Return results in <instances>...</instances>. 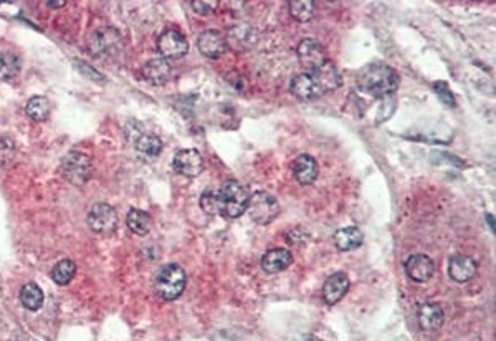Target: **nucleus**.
Instances as JSON below:
<instances>
[{"label": "nucleus", "mask_w": 496, "mask_h": 341, "mask_svg": "<svg viewBox=\"0 0 496 341\" xmlns=\"http://www.w3.org/2000/svg\"><path fill=\"white\" fill-rule=\"evenodd\" d=\"M119 44H121V37L113 28L98 30L89 38V49H91V53L96 55V57H106L109 53H116Z\"/></svg>", "instance_id": "nucleus-11"}, {"label": "nucleus", "mask_w": 496, "mask_h": 341, "mask_svg": "<svg viewBox=\"0 0 496 341\" xmlns=\"http://www.w3.org/2000/svg\"><path fill=\"white\" fill-rule=\"evenodd\" d=\"M126 224L127 229L132 234H136V236H146L152 227V219L151 216L141 211V209H131L126 216Z\"/></svg>", "instance_id": "nucleus-23"}, {"label": "nucleus", "mask_w": 496, "mask_h": 341, "mask_svg": "<svg viewBox=\"0 0 496 341\" xmlns=\"http://www.w3.org/2000/svg\"><path fill=\"white\" fill-rule=\"evenodd\" d=\"M311 75L315 76L316 83L319 85V88H321L323 93L335 91V89L339 88L341 85V76L337 73L336 67L333 65L331 62H326L321 68L311 71Z\"/></svg>", "instance_id": "nucleus-22"}, {"label": "nucleus", "mask_w": 496, "mask_h": 341, "mask_svg": "<svg viewBox=\"0 0 496 341\" xmlns=\"http://www.w3.org/2000/svg\"><path fill=\"white\" fill-rule=\"evenodd\" d=\"M200 207H202V211L209 216L219 214V198H217L215 191H204L202 195H200Z\"/></svg>", "instance_id": "nucleus-29"}, {"label": "nucleus", "mask_w": 496, "mask_h": 341, "mask_svg": "<svg viewBox=\"0 0 496 341\" xmlns=\"http://www.w3.org/2000/svg\"><path fill=\"white\" fill-rule=\"evenodd\" d=\"M76 67H78V70L83 71L85 75H88L89 80H95V78H93V76H96L98 82H101V80H103V75L98 73L95 68H91L89 65H87V63H85V62H76Z\"/></svg>", "instance_id": "nucleus-32"}, {"label": "nucleus", "mask_w": 496, "mask_h": 341, "mask_svg": "<svg viewBox=\"0 0 496 341\" xmlns=\"http://www.w3.org/2000/svg\"><path fill=\"white\" fill-rule=\"evenodd\" d=\"M62 173L71 184L83 186L87 184L93 174V164L88 155L80 151H71L63 157Z\"/></svg>", "instance_id": "nucleus-5"}, {"label": "nucleus", "mask_w": 496, "mask_h": 341, "mask_svg": "<svg viewBox=\"0 0 496 341\" xmlns=\"http://www.w3.org/2000/svg\"><path fill=\"white\" fill-rule=\"evenodd\" d=\"M143 75H144V80H146L148 83L154 85V87H161V85L168 83L170 80V75H172V67L169 65L168 60L152 58L143 67Z\"/></svg>", "instance_id": "nucleus-17"}, {"label": "nucleus", "mask_w": 496, "mask_h": 341, "mask_svg": "<svg viewBox=\"0 0 496 341\" xmlns=\"http://www.w3.org/2000/svg\"><path fill=\"white\" fill-rule=\"evenodd\" d=\"M20 73V58L15 53H0V80L8 82Z\"/></svg>", "instance_id": "nucleus-27"}, {"label": "nucleus", "mask_w": 496, "mask_h": 341, "mask_svg": "<svg viewBox=\"0 0 496 341\" xmlns=\"http://www.w3.org/2000/svg\"><path fill=\"white\" fill-rule=\"evenodd\" d=\"M187 285V275L182 267L175 263H168L157 272L156 275V292L162 300L174 301L182 295Z\"/></svg>", "instance_id": "nucleus-3"}, {"label": "nucleus", "mask_w": 496, "mask_h": 341, "mask_svg": "<svg viewBox=\"0 0 496 341\" xmlns=\"http://www.w3.org/2000/svg\"><path fill=\"white\" fill-rule=\"evenodd\" d=\"M132 143H134L136 151H138V155L143 157V159H149V161L156 159L162 151L161 139L157 138L156 134L146 133V131H143V133H141Z\"/></svg>", "instance_id": "nucleus-21"}, {"label": "nucleus", "mask_w": 496, "mask_h": 341, "mask_svg": "<svg viewBox=\"0 0 496 341\" xmlns=\"http://www.w3.org/2000/svg\"><path fill=\"white\" fill-rule=\"evenodd\" d=\"M25 113L32 121H45L50 114V101L45 96H33L27 101Z\"/></svg>", "instance_id": "nucleus-25"}, {"label": "nucleus", "mask_w": 496, "mask_h": 341, "mask_svg": "<svg viewBox=\"0 0 496 341\" xmlns=\"http://www.w3.org/2000/svg\"><path fill=\"white\" fill-rule=\"evenodd\" d=\"M191 7L194 8L195 14L211 15L215 12V8L219 7V2H215V0H213V2H211V0H209V2L207 0H199L197 2V0H195V2H191Z\"/></svg>", "instance_id": "nucleus-31"}, {"label": "nucleus", "mask_w": 496, "mask_h": 341, "mask_svg": "<svg viewBox=\"0 0 496 341\" xmlns=\"http://www.w3.org/2000/svg\"><path fill=\"white\" fill-rule=\"evenodd\" d=\"M174 169L186 177H197L204 170V157L197 149H182L174 157Z\"/></svg>", "instance_id": "nucleus-12"}, {"label": "nucleus", "mask_w": 496, "mask_h": 341, "mask_svg": "<svg viewBox=\"0 0 496 341\" xmlns=\"http://www.w3.org/2000/svg\"><path fill=\"white\" fill-rule=\"evenodd\" d=\"M247 212L250 214V219L260 225H268L276 219L280 214V204L273 198L272 194L258 191L248 199Z\"/></svg>", "instance_id": "nucleus-4"}, {"label": "nucleus", "mask_w": 496, "mask_h": 341, "mask_svg": "<svg viewBox=\"0 0 496 341\" xmlns=\"http://www.w3.org/2000/svg\"><path fill=\"white\" fill-rule=\"evenodd\" d=\"M157 50L164 58L177 60L189 52V42L179 30H166L157 38Z\"/></svg>", "instance_id": "nucleus-7"}, {"label": "nucleus", "mask_w": 496, "mask_h": 341, "mask_svg": "<svg viewBox=\"0 0 496 341\" xmlns=\"http://www.w3.org/2000/svg\"><path fill=\"white\" fill-rule=\"evenodd\" d=\"M76 274V265L73 260H60L57 265L53 267L51 270V279L57 285H67L73 280V277Z\"/></svg>", "instance_id": "nucleus-28"}, {"label": "nucleus", "mask_w": 496, "mask_h": 341, "mask_svg": "<svg viewBox=\"0 0 496 341\" xmlns=\"http://www.w3.org/2000/svg\"><path fill=\"white\" fill-rule=\"evenodd\" d=\"M293 263V255L286 249H270L262 257V268L267 274L283 272Z\"/></svg>", "instance_id": "nucleus-19"}, {"label": "nucleus", "mask_w": 496, "mask_h": 341, "mask_svg": "<svg viewBox=\"0 0 496 341\" xmlns=\"http://www.w3.org/2000/svg\"><path fill=\"white\" fill-rule=\"evenodd\" d=\"M119 219L118 212L109 204L100 202L91 207L88 214V225L93 232L100 234V236H111L114 230L118 229Z\"/></svg>", "instance_id": "nucleus-6"}, {"label": "nucleus", "mask_w": 496, "mask_h": 341, "mask_svg": "<svg viewBox=\"0 0 496 341\" xmlns=\"http://www.w3.org/2000/svg\"><path fill=\"white\" fill-rule=\"evenodd\" d=\"M20 301L30 312H37L44 305V292L37 283H27L20 290Z\"/></svg>", "instance_id": "nucleus-24"}, {"label": "nucleus", "mask_w": 496, "mask_h": 341, "mask_svg": "<svg viewBox=\"0 0 496 341\" xmlns=\"http://www.w3.org/2000/svg\"><path fill=\"white\" fill-rule=\"evenodd\" d=\"M46 6H48L50 8H58V7L67 6V2H48V3H46Z\"/></svg>", "instance_id": "nucleus-33"}, {"label": "nucleus", "mask_w": 496, "mask_h": 341, "mask_svg": "<svg viewBox=\"0 0 496 341\" xmlns=\"http://www.w3.org/2000/svg\"><path fill=\"white\" fill-rule=\"evenodd\" d=\"M333 241H335V245L337 250H341V252H351V250H356L362 245V242H364V234L361 232V229L351 225V227L336 230Z\"/></svg>", "instance_id": "nucleus-20"}, {"label": "nucleus", "mask_w": 496, "mask_h": 341, "mask_svg": "<svg viewBox=\"0 0 496 341\" xmlns=\"http://www.w3.org/2000/svg\"><path fill=\"white\" fill-rule=\"evenodd\" d=\"M319 169H318V163L313 156L310 155H301L296 157L293 164V176L299 184L308 186V184H313V182L318 179Z\"/></svg>", "instance_id": "nucleus-18"}, {"label": "nucleus", "mask_w": 496, "mask_h": 341, "mask_svg": "<svg viewBox=\"0 0 496 341\" xmlns=\"http://www.w3.org/2000/svg\"><path fill=\"white\" fill-rule=\"evenodd\" d=\"M290 14L298 22L306 24L316 15V3L311 0H293L288 3Z\"/></svg>", "instance_id": "nucleus-26"}, {"label": "nucleus", "mask_w": 496, "mask_h": 341, "mask_svg": "<svg viewBox=\"0 0 496 341\" xmlns=\"http://www.w3.org/2000/svg\"><path fill=\"white\" fill-rule=\"evenodd\" d=\"M197 46L199 52L204 55L205 58L217 60L224 57L227 53V38L224 33H220L219 30H205L197 38Z\"/></svg>", "instance_id": "nucleus-10"}, {"label": "nucleus", "mask_w": 496, "mask_h": 341, "mask_svg": "<svg viewBox=\"0 0 496 341\" xmlns=\"http://www.w3.org/2000/svg\"><path fill=\"white\" fill-rule=\"evenodd\" d=\"M357 87L366 95L374 98H387L394 95L399 87V75L394 68L382 63H372L362 68L357 75Z\"/></svg>", "instance_id": "nucleus-1"}, {"label": "nucleus", "mask_w": 496, "mask_h": 341, "mask_svg": "<svg viewBox=\"0 0 496 341\" xmlns=\"http://www.w3.org/2000/svg\"><path fill=\"white\" fill-rule=\"evenodd\" d=\"M404 268L409 279L418 283L429 282L435 274L434 260H432L429 255H423V254L410 255V257L405 260Z\"/></svg>", "instance_id": "nucleus-9"}, {"label": "nucleus", "mask_w": 496, "mask_h": 341, "mask_svg": "<svg viewBox=\"0 0 496 341\" xmlns=\"http://www.w3.org/2000/svg\"><path fill=\"white\" fill-rule=\"evenodd\" d=\"M217 198H219V214L229 219H237L247 212L250 195L238 181H225L217 193Z\"/></svg>", "instance_id": "nucleus-2"}, {"label": "nucleus", "mask_w": 496, "mask_h": 341, "mask_svg": "<svg viewBox=\"0 0 496 341\" xmlns=\"http://www.w3.org/2000/svg\"><path fill=\"white\" fill-rule=\"evenodd\" d=\"M303 341H321V340L316 338V336H313V335H306L305 338H303Z\"/></svg>", "instance_id": "nucleus-34"}, {"label": "nucleus", "mask_w": 496, "mask_h": 341, "mask_svg": "<svg viewBox=\"0 0 496 341\" xmlns=\"http://www.w3.org/2000/svg\"><path fill=\"white\" fill-rule=\"evenodd\" d=\"M296 52L299 63L306 68L308 73L318 70V68H321L324 63L328 62L323 45L318 44L313 38H305V40L298 45Z\"/></svg>", "instance_id": "nucleus-8"}, {"label": "nucleus", "mask_w": 496, "mask_h": 341, "mask_svg": "<svg viewBox=\"0 0 496 341\" xmlns=\"http://www.w3.org/2000/svg\"><path fill=\"white\" fill-rule=\"evenodd\" d=\"M448 275L453 282L467 283L477 275V262L463 254L453 255L448 262Z\"/></svg>", "instance_id": "nucleus-13"}, {"label": "nucleus", "mask_w": 496, "mask_h": 341, "mask_svg": "<svg viewBox=\"0 0 496 341\" xmlns=\"http://www.w3.org/2000/svg\"><path fill=\"white\" fill-rule=\"evenodd\" d=\"M349 279L344 272H336L333 274L323 285V300L328 305H336L343 300L349 290Z\"/></svg>", "instance_id": "nucleus-15"}, {"label": "nucleus", "mask_w": 496, "mask_h": 341, "mask_svg": "<svg viewBox=\"0 0 496 341\" xmlns=\"http://www.w3.org/2000/svg\"><path fill=\"white\" fill-rule=\"evenodd\" d=\"M434 88H435V93H437V96H439L440 100H442L443 103H445L447 106H452V108H453V106L457 105V103H455V98H453L452 91H450V87H448V85H447L445 82L435 83Z\"/></svg>", "instance_id": "nucleus-30"}, {"label": "nucleus", "mask_w": 496, "mask_h": 341, "mask_svg": "<svg viewBox=\"0 0 496 341\" xmlns=\"http://www.w3.org/2000/svg\"><path fill=\"white\" fill-rule=\"evenodd\" d=\"M290 89H292V95L301 101L316 100V98L323 95L321 88H319V85L316 83L315 76L311 73H299L294 76Z\"/></svg>", "instance_id": "nucleus-16"}, {"label": "nucleus", "mask_w": 496, "mask_h": 341, "mask_svg": "<svg viewBox=\"0 0 496 341\" xmlns=\"http://www.w3.org/2000/svg\"><path fill=\"white\" fill-rule=\"evenodd\" d=\"M417 320L423 331L432 333V331H439L442 328L443 322H445V313H443V308L437 301H427L418 308Z\"/></svg>", "instance_id": "nucleus-14"}]
</instances>
